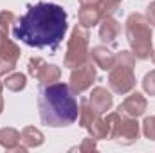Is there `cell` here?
Masks as SVG:
<instances>
[{
	"mask_svg": "<svg viewBox=\"0 0 155 153\" xmlns=\"http://www.w3.org/2000/svg\"><path fill=\"white\" fill-rule=\"evenodd\" d=\"M67 27V13L61 5L38 2L35 5H27V13L16 18L11 33L15 40L29 47L51 49L54 54L58 45L65 38Z\"/></svg>",
	"mask_w": 155,
	"mask_h": 153,
	"instance_id": "1",
	"label": "cell"
},
{
	"mask_svg": "<svg viewBox=\"0 0 155 153\" xmlns=\"http://www.w3.org/2000/svg\"><path fill=\"white\" fill-rule=\"evenodd\" d=\"M40 119L45 126L61 128L72 124L79 115L78 101L67 83H41L38 90Z\"/></svg>",
	"mask_w": 155,
	"mask_h": 153,
	"instance_id": "2",
	"label": "cell"
},
{
	"mask_svg": "<svg viewBox=\"0 0 155 153\" xmlns=\"http://www.w3.org/2000/svg\"><path fill=\"white\" fill-rule=\"evenodd\" d=\"M126 38L132 47V54L137 60H146L152 56V29L148 20L134 13L126 20Z\"/></svg>",
	"mask_w": 155,
	"mask_h": 153,
	"instance_id": "3",
	"label": "cell"
},
{
	"mask_svg": "<svg viewBox=\"0 0 155 153\" xmlns=\"http://www.w3.org/2000/svg\"><path fill=\"white\" fill-rule=\"evenodd\" d=\"M134 65H135V56L128 50H123L116 54L114 65L110 67L108 74V85L117 94H128L135 86V77H134Z\"/></svg>",
	"mask_w": 155,
	"mask_h": 153,
	"instance_id": "4",
	"label": "cell"
},
{
	"mask_svg": "<svg viewBox=\"0 0 155 153\" xmlns=\"http://www.w3.org/2000/svg\"><path fill=\"white\" fill-rule=\"evenodd\" d=\"M107 121L110 124V133L108 137L114 139L119 144H132L139 139V122L134 119V117H128V115H123L119 112L107 115Z\"/></svg>",
	"mask_w": 155,
	"mask_h": 153,
	"instance_id": "5",
	"label": "cell"
},
{
	"mask_svg": "<svg viewBox=\"0 0 155 153\" xmlns=\"http://www.w3.org/2000/svg\"><path fill=\"white\" fill-rule=\"evenodd\" d=\"M88 61V31L83 25H76L67 43L65 67L76 69Z\"/></svg>",
	"mask_w": 155,
	"mask_h": 153,
	"instance_id": "6",
	"label": "cell"
},
{
	"mask_svg": "<svg viewBox=\"0 0 155 153\" xmlns=\"http://www.w3.org/2000/svg\"><path fill=\"white\" fill-rule=\"evenodd\" d=\"M79 126L88 130L92 139L99 141V139H107L110 133V124L107 119H103L101 114L90 105L88 99H81L79 103Z\"/></svg>",
	"mask_w": 155,
	"mask_h": 153,
	"instance_id": "7",
	"label": "cell"
},
{
	"mask_svg": "<svg viewBox=\"0 0 155 153\" xmlns=\"http://www.w3.org/2000/svg\"><path fill=\"white\" fill-rule=\"evenodd\" d=\"M20 58V47L9 38V31L0 27V76L11 72Z\"/></svg>",
	"mask_w": 155,
	"mask_h": 153,
	"instance_id": "8",
	"label": "cell"
},
{
	"mask_svg": "<svg viewBox=\"0 0 155 153\" xmlns=\"http://www.w3.org/2000/svg\"><path fill=\"white\" fill-rule=\"evenodd\" d=\"M96 79V63L92 60H88L87 63H83L81 67H76L71 74L69 86L72 90V94H83L85 90H88L92 86Z\"/></svg>",
	"mask_w": 155,
	"mask_h": 153,
	"instance_id": "9",
	"label": "cell"
},
{
	"mask_svg": "<svg viewBox=\"0 0 155 153\" xmlns=\"http://www.w3.org/2000/svg\"><path fill=\"white\" fill-rule=\"evenodd\" d=\"M27 70L35 79H38L40 85L41 83H54L61 76V70H60L58 65H49L41 58H31L29 65H27Z\"/></svg>",
	"mask_w": 155,
	"mask_h": 153,
	"instance_id": "10",
	"label": "cell"
},
{
	"mask_svg": "<svg viewBox=\"0 0 155 153\" xmlns=\"http://www.w3.org/2000/svg\"><path fill=\"white\" fill-rule=\"evenodd\" d=\"M144 110H146V99H144L141 94H137V92H134L132 96H128V97L119 105V108H117L119 114L134 117V119H137L139 115H143Z\"/></svg>",
	"mask_w": 155,
	"mask_h": 153,
	"instance_id": "11",
	"label": "cell"
},
{
	"mask_svg": "<svg viewBox=\"0 0 155 153\" xmlns=\"http://www.w3.org/2000/svg\"><path fill=\"white\" fill-rule=\"evenodd\" d=\"M103 20V15L97 7V4H81L79 9V25H83L85 29L97 25Z\"/></svg>",
	"mask_w": 155,
	"mask_h": 153,
	"instance_id": "12",
	"label": "cell"
},
{
	"mask_svg": "<svg viewBox=\"0 0 155 153\" xmlns=\"http://www.w3.org/2000/svg\"><path fill=\"white\" fill-rule=\"evenodd\" d=\"M88 101H90V105H92L99 114H105V112L110 110V106H112V94H110L107 88L97 86V88L92 90Z\"/></svg>",
	"mask_w": 155,
	"mask_h": 153,
	"instance_id": "13",
	"label": "cell"
},
{
	"mask_svg": "<svg viewBox=\"0 0 155 153\" xmlns=\"http://www.w3.org/2000/svg\"><path fill=\"white\" fill-rule=\"evenodd\" d=\"M90 52H92V54H90L92 61H94L99 69H103V70H110V67L114 65L116 54H112V50H110L108 47L99 45V47H94Z\"/></svg>",
	"mask_w": 155,
	"mask_h": 153,
	"instance_id": "14",
	"label": "cell"
},
{
	"mask_svg": "<svg viewBox=\"0 0 155 153\" xmlns=\"http://www.w3.org/2000/svg\"><path fill=\"white\" fill-rule=\"evenodd\" d=\"M121 25L119 22L114 20L112 16H105L101 20V27H99V38L105 43H116V38L119 36Z\"/></svg>",
	"mask_w": 155,
	"mask_h": 153,
	"instance_id": "15",
	"label": "cell"
},
{
	"mask_svg": "<svg viewBox=\"0 0 155 153\" xmlns=\"http://www.w3.org/2000/svg\"><path fill=\"white\" fill-rule=\"evenodd\" d=\"M22 133H18L15 128H2L0 130V146L5 150H27L25 146H20Z\"/></svg>",
	"mask_w": 155,
	"mask_h": 153,
	"instance_id": "16",
	"label": "cell"
},
{
	"mask_svg": "<svg viewBox=\"0 0 155 153\" xmlns=\"http://www.w3.org/2000/svg\"><path fill=\"white\" fill-rule=\"evenodd\" d=\"M22 142L25 148H33V146H40L43 142V133L35 126H27L22 132Z\"/></svg>",
	"mask_w": 155,
	"mask_h": 153,
	"instance_id": "17",
	"label": "cell"
},
{
	"mask_svg": "<svg viewBox=\"0 0 155 153\" xmlns=\"http://www.w3.org/2000/svg\"><path fill=\"white\" fill-rule=\"evenodd\" d=\"M25 76L24 74H11L9 77H5V81H4V85H5V88H9V90H13V92H18V90H22V88H25Z\"/></svg>",
	"mask_w": 155,
	"mask_h": 153,
	"instance_id": "18",
	"label": "cell"
},
{
	"mask_svg": "<svg viewBox=\"0 0 155 153\" xmlns=\"http://www.w3.org/2000/svg\"><path fill=\"white\" fill-rule=\"evenodd\" d=\"M119 4H121V0H99V2H97V7H99L101 15H103V18H105V16H112V15L116 13L117 7H119Z\"/></svg>",
	"mask_w": 155,
	"mask_h": 153,
	"instance_id": "19",
	"label": "cell"
},
{
	"mask_svg": "<svg viewBox=\"0 0 155 153\" xmlns=\"http://www.w3.org/2000/svg\"><path fill=\"white\" fill-rule=\"evenodd\" d=\"M15 22H16L15 13H11V11H2V13H0V27H2V29L11 31L13 25H15Z\"/></svg>",
	"mask_w": 155,
	"mask_h": 153,
	"instance_id": "20",
	"label": "cell"
},
{
	"mask_svg": "<svg viewBox=\"0 0 155 153\" xmlns=\"http://www.w3.org/2000/svg\"><path fill=\"white\" fill-rule=\"evenodd\" d=\"M143 132L148 139H153L155 141V115L153 117H146L144 122H143Z\"/></svg>",
	"mask_w": 155,
	"mask_h": 153,
	"instance_id": "21",
	"label": "cell"
},
{
	"mask_svg": "<svg viewBox=\"0 0 155 153\" xmlns=\"http://www.w3.org/2000/svg\"><path fill=\"white\" fill-rule=\"evenodd\" d=\"M143 88L150 96H155V70H152L150 74L144 76V79H143Z\"/></svg>",
	"mask_w": 155,
	"mask_h": 153,
	"instance_id": "22",
	"label": "cell"
},
{
	"mask_svg": "<svg viewBox=\"0 0 155 153\" xmlns=\"http://www.w3.org/2000/svg\"><path fill=\"white\" fill-rule=\"evenodd\" d=\"M144 18L148 20V24H152V25L155 27V2L148 5V9H146V16H144Z\"/></svg>",
	"mask_w": 155,
	"mask_h": 153,
	"instance_id": "23",
	"label": "cell"
},
{
	"mask_svg": "<svg viewBox=\"0 0 155 153\" xmlns=\"http://www.w3.org/2000/svg\"><path fill=\"white\" fill-rule=\"evenodd\" d=\"M96 139H85L83 144L79 146V150H96V144H94Z\"/></svg>",
	"mask_w": 155,
	"mask_h": 153,
	"instance_id": "24",
	"label": "cell"
},
{
	"mask_svg": "<svg viewBox=\"0 0 155 153\" xmlns=\"http://www.w3.org/2000/svg\"><path fill=\"white\" fill-rule=\"evenodd\" d=\"M99 0H79V4H97Z\"/></svg>",
	"mask_w": 155,
	"mask_h": 153,
	"instance_id": "25",
	"label": "cell"
},
{
	"mask_svg": "<svg viewBox=\"0 0 155 153\" xmlns=\"http://www.w3.org/2000/svg\"><path fill=\"white\" fill-rule=\"evenodd\" d=\"M2 108H4V99H2V92H0V112H2Z\"/></svg>",
	"mask_w": 155,
	"mask_h": 153,
	"instance_id": "26",
	"label": "cell"
},
{
	"mask_svg": "<svg viewBox=\"0 0 155 153\" xmlns=\"http://www.w3.org/2000/svg\"><path fill=\"white\" fill-rule=\"evenodd\" d=\"M152 60H153V63H155V52H152Z\"/></svg>",
	"mask_w": 155,
	"mask_h": 153,
	"instance_id": "27",
	"label": "cell"
}]
</instances>
